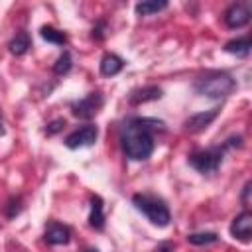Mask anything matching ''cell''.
I'll return each instance as SVG.
<instances>
[{
    "instance_id": "cell-11",
    "label": "cell",
    "mask_w": 252,
    "mask_h": 252,
    "mask_svg": "<svg viewBox=\"0 0 252 252\" xmlns=\"http://www.w3.org/2000/svg\"><path fill=\"white\" fill-rule=\"evenodd\" d=\"M158 98H161V89L156 87V85H146V87H142V89L132 91L130 96H128V102L136 106V104H144V102L158 100Z\"/></svg>"
},
{
    "instance_id": "cell-4",
    "label": "cell",
    "mask_w": 252,
    "mask_h": 252,
    "mask_svg": "<svg viewBox=\"0 0 252 252\" xmlns=\"http://www.w3.org/2000/svg\"><path fill=\"white\" fill-rule=\"evenodd\" d=\"M226 144L220 148H209V150H197L189 156V163L191 167H195L199 173H215L222 161V152H224Z\"/></svg>"
},
{
    "instance_id": "cell-5",
    "label": "cell",
    "mask_w": 252,
    "mask_h": 252,
    "mask_svg": "<svg viewBox=\"0 0 252 252\" xmlns=\"http://www.w3.org/2000/svg\"><path fill=\"white\" fill-rule=\"evenodd\" d=\"M102 104H104V96L100 93H91L73 104V114L79 118H93L100 112Z\"/></svg>"
},
{
    "instance_id": "cell-18",
    "label": "cell",
    "mask_w": 252,
    "mask_h": 252,
    "mask_svg": "<svg viewBox=\"0 0 252 252\" xmlns=\"http://www.w3.org/2000/svg\"><path fill=\"white\" fill-rule=\"evenodd\" d=\"M187 240L191 244H197V246H203V244H213L219 240V236L215 232H193L187 236Z\"/></svg>"
},
{
    "instance_id": "cell-21",
    "label": "cell",
    "mask_w": 252,
    "mask_h": 252,
    "mask_svg": "<svg viewBox=\"0 0 252 252\" xmlns=\"http://www.w3.org/2000/svg\"><path fill=\"white\" fill-rule=\"evenodd\" d=\"M61 126H65V120H55V122L49 124V128H47L45 132H47V134H55L57 130H61Z\"/></svg>"
},
{
    "instance_id": "cell-24",
    "label": "cell",
    "mask_w": 252,
    "mask_h": 252,
    "mask_svg": "<svg viewBox=\"0 0 252 252\" xmlns=\"http://www.w3.org/2000/svg\"><path fill=\"white\" fill-rule=\"evenodd\" d=\"M81 252H98L96 248H85V250H81Z\"/></svg>"
},
{
    "instance_id": "cell-12",
    "label": "cell",
    "mask_w": 252,
    "mask_h": 252,
    "mask_svg": "<svg viewBox=\"0 0 252 252\" xmlns=\"http://www.w3.org/2000/svg\"><path fill=\"white\" fill-rule=\"evenodd\" d=\"M124 67V61L116 55V53H106L102 59H100V73L104 77H114L122 71Z\"/></svg>"
},
{
    "instance_id": "cell-1",
    "label": "cell",
    "mask_w": 252,
    "mask_h": 252,
    "mask_svg": "<svg viewBox=\"0 0 252 252\" xmlns=\"http://www.w3.org/2000/svg\"><path fill=\"white\" fill-rule=\"evenodd\" d=\"M152 122L154 120L148 118H134L124 126L120 134V142L128 159L142 161L154 154L156 142H154V126H150Z\"/></svg>"
},
{
    "instance_id": "cell-14",
    "label": "cell",
    "mask_w": 252,
    "mask_h": 252,
    "mask_svg": "<svg viewBox=\"0 0 252 252\" xmlns=\"http://www.w3.org/2000/svg\"><path fill=\"white\" fill-rule=\"evenodd\" d=\"M30 47H32V39H30L28 32H18L8 43V49L12 55H24Z\"/></svg>"
},
{
    "instance_id": "cell-7",
    "label": "cell",
    "mask_w": 252,
    "mask_h": 252,
    "mask_svg": "<svg viewBox=\"0 0 252 252\" xmlns=\"http://www.w3.org/2000/svg\"><path fill=\"white\" fill-rule=\"evenodd\" d=\"M219 116V108H211V110H203V112H197L193 116H189L185 122H183V128L191 134H197V132H203L205 128H209L213 124V120Z\"/></svg>"
},
{
    "instance_id": "cell-9",
    "label": "cell",
    "mask_w": 252,
    "mask_h": 252,
    "mask_svg": "<svg viewBox=\"0 0 252 252\" xmlns=\"http://www.w3.org/2000/svg\"><path fill=\"white\" fill-rule=\"evenodd\" d=\"M250 22V10L244 6V4H230L228 8H226V12H224V24L228 26V28H232V30H236V28H242V26H246Z\"/></svg>"
},
{
    "instance_id": "cell-13",
    "label": "cell",
    "mask_w": 252,
    "mask_h": 252,
    "mask_svg": "<svg viewBox=\"0 0 252 252\" xmlns=\"http://www.w3.org/2000/svg\"><path fill=\"white\" fill-rule=\"evenodd\" d=\"M89 224L93 228H102L104 226V211H102V199L98 195L91 197V215H89Z\"/></svg>"
},
{
    "instance_id": "cell-3",
    "label": "cell",
    "mask_w": 252,
    "mask_h": 252,
    "mask_svg": "<svg viewBox=\"0 0 252 252\" xmlns=\"http://www.w3.org/2000/svg\"><path fill=\"white\" fill-rule=\"evenodd\" d=\"M236 89V81L226 73H209L195 83V91L207 98H226Z\"/></svg>"
},
{
    "instance_id": "cell-10",
    "label": "cell",
    "mask_w": 252,
    "mask_h": 252,
    "mask_svg": "<svg viewBox=\"0 0 252 252\" xmlns=\"http://www.w3.org/2000/svg\"><path fill=\"white\" fill-rule=\"evenodd\" d=\"M45 242L51 244V246H61V244H67L71 240V228L61 224V222H51L47 228H45V234H43Z\"/></svg>"
},
{
    "instance_id": "cell-17",
    "label": "cell",
    "mask_w": 252,
    "mask_h": 252,
    "mask_svg": "<svg viewBox=\"0 0 252 252\" xmlns=\"http://www.w3.org/2000/svg\"><path fill=\"white\" fill-rule=\"evenodd\" d=\"M39 33H41V37H43L45 41L55 43V45H63V43L67 41V35H65L61 30L53 28V26H43V28L39 30Z\"/></svg>"
},
{
    "instance_id": "cell-22",
    "label": "cell",
    "mask_w": 252,
    "mask_h": 252,
    "mask_svg": "<svg viewBox=\"0 0 252 252\" xmlns=\"http://www.w3.org/2000/svg\"><path fill=\"white\" fill-rule=\"evenodd\" d=\"M4 118H2V110H0V136H4Z\"/></svg>"
},
{
    "instance_id": "cell-8",
    "label": "cell",
    "mask_w": 252,
    "mask_h": 252,
    "mask_svg": "<svg viewBox=\"0 0 252 252\" xmlns=\"http://www.w3.org/2000/svg\"><path fill=\"white\" fill-rule=\"evenodd\" d=\"M230 234L236 240L250 242V236H252V213L250 211H242L240 215L234 217L230 224Z\"/></svg>"
},
{
    "instance_id": "cell-15",
    "label": "cell",
    "mask_w": 252,
    "mask_h": 252,
    "mask_svg": "<svg viewBox=\"0 0 252 252\" xmlns=\"http://www.w3.org/2000/svg\"><path fill=\"white\" fill-rule=\"evenodd\" d=\"M250 47H252V43H250V35H244V37L230 39V41L224 45V51H226V53H234V55L244 57V55L250 53Z\"/></svg>"
},
{
    "instance_id": "cell-19",
    "label": "cell",
    "mask_w": 252,
    "mask_h": 252,
    "mask_svg": "<svg viewBox=\"0 0 252 252\" xmlns=\"http://www.w3.org/2000/svg\"><path fill=\"white\" fill-rule=\"evenodd\" d=\"M71 65H73V61H71V53H69V51H63V53L59 55V59L55 61L53 71H55L57 75H65V73H69Z\"/></svg>"
},
{
    "instance_id": "cell-2",
    "label": "cell",
    "mask_w": 252,
    "mask_h": 252,
    "mask_svg": "<svg viewBox=\"0 0 252 252\" xmlns=\"http://www.w3.org/2000/svg\"><path fill=\"white\" fill-rule=\"evenodd\" d=\"M132 203H134V207L138 211H142L148 217V220L152 224H156L159 228H163V226L169 224L171 213H169V209H167V205H165L163 199H159L156 195H150V193H136L132 197Z\"/></svg>"
},
{
    "instance_id": "cell-20",
    "label": "cell",
    "mask_w": 252,
    "mask_h": 252,
    "mask_svg": "<svg viewBox=\"0 0 252 252\" xmlns=\"http://www.w3.org/2000/svg\"><path fill=\"white\" fill-rule=\"evenodd\" d=\"M250 187H252V183L248 181V183L244 185V189H242V205H244V207L250 205Z\"/></svg>"
},
{
    "instance_id": "cell-6",
    "label": "cell",
    "mask_w": 252,
    "mask_h": 252,
    "mask_svg": "<svg viewBox=\"0 0 252 252\" xmlns=\"http://www.w3.org/2000/svg\"><path fill=\"white\" fill-rule=\"evenodd\" d=\"M96 136H98V130L96 126H83V128H77L73 130L67 138H65V146L69 150H79V148H87V146H93L96 142Z\"/></svg>"
},
{
    "instance_id": "cell-23",
    "label": "cell",
    "mask_w": 252,
    "mask_h": 252,
    "mask_svg": "<svg viewBox=\"0 0 252 252\" xmlns=\"http://www.w3.org/2000/svg\"><path fill=\"white\" fill-rule=\"evenodd\" d=\"M156 252H171V248H169L167 244H163V246H159V248H158Z\"/></svg>"
},
{
    "instance_id": "cell-16",
    "label": "cell",
    "mask_w": 252,
    "mask_h": 252,
    "mask_svg": "<svg viewBox=\"0 0 252 252\" xmlns=\"http://www.w3.org/2000/svg\"><path fill=\"white\" fill-rule=\"evenodd\" d=\"M165 8H167L165 0H144V2L136 4V14L138 16H152V14H158Z\"/></svg>"
}]
</instances>
